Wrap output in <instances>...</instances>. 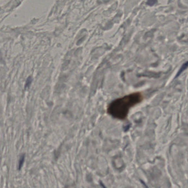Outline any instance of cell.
Instances as JSON below:
<instances>
[{
	"mask_svg": "<svg viewBox=\"0 0 188 188\" xmlns=\"http://www.w3.org/2000/svg\"><path fill=\"white\" fill-rule=\"evenodd\" d=\"M156 2H157V0H149V1L147 2V4L152 6L154 4H156Z\"/></svg>",
	"mask_w": 188,
	"mask_h": 188,
	"instance_id": "obj_4",
	"label": "cell"
},
{
	"mask_svg": "<svg viewBox=\"0 0 188 188\" xmlns=\"http://www.w3.org/2000/svg\"><path fill=\"white\" fill-rule=\"evenodd\" d=\"M32 79L31 77H29L27 80V81H26V85H25V89H28L29 87H30V85L32 83Z\"/></svg>",
	"mask_w": 188,
	"mask_h": 188,
	"instance_id": "obj_3",
	"label": "cell"
},
{
	"mask_svg": "<svg viewBox=\"0 0 188 188\" xmlns=\"http://www.w3.org/2000/svg\"><path fill=\"white\" fill-rule=\"evenodd\" d=\"M24 159H25V154H22L20 159H19V162H18V170H21V169L23 165V163L24 162Z\"/></svg>",
	"mask_w": 188,
	"mask_h": 188,
	"instance_id": "obj_2",
	"label": "cell"
},
{
	"mask_svg": "<svg viewBox=\"0 0 188 188\" xmlns=\"http://www.w3.org/2000/svg\"><path fill=\"white\" fill-rule=\"evenodd\" d=\"M143 98V95L140 92L124 95L111 102L107 108V112L115 119H125L131 109L140 103Z\"/></svg>",
	"mask_w": 188,
	"mask_h": 188,
	"instance_id": "obj_1",
	"label": "cell"
},
{
	"mask_svg": "<svg viewBox=\"0 0 188 188\" xmlns=\"http://www.w3.org/2000/svg\"><path fill=\"white\" fill-rule=\"evenodd\" d=\"M1 59H2V57H1V53H0V61L1 60Z\"/></svg>",
	"mask_w": 188,
	"mask_h": 188,
	"instance_id": "obj_5",
	"label": "cell"
}]
</instances>
